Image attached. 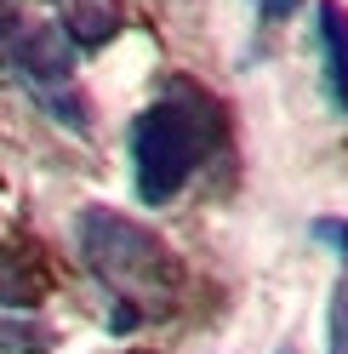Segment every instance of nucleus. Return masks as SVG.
Returning a JSON list of instances; mask_svg holds the SVG:
<instances>
[{
    "label": "nucleus",
    "mask_w": 348,
    "mask_h": 354,
    "mask_svg": "<svg viewBox=\"0 0 348 354\" xmlns=\"http://www.w3.org/2000/svg\"><path fill=\"white\" fill-rule=\"evenodd\" d=\"M314 234L325 240V246H337V252L348 257V217H320V223H314Z\"/></svg>",
    "instance_id": "nucleus-7"
},
{
    "label": "nucleus",
    "mask_w": 348,
    "mask_h": 354,
    "mask_svg": "<svg viewBox=\"0 0 348 354\" xmlns=\"http://www.w3.org/2000/svg\"><path fill=\"white\" fill-rule=\"evenodd\" d=\"M217 138V126L200 103H183V97H166L155 109H143L137 126H132V166H137V194L148 206H166L177 194L194 166L206 160V149Z\"/></svg>",
    "instance_id": "nucleus-1"
},
{
    "label": "nucleus",
    "mask_w": 348,
    "mask_h": 354,
    "mask_svg": "<svg viewBox=\"0 0 348 354\" xmlns=\"http://www.w3.org/2000/svg\"><path fill=\"white\" fill-rule=\"evenodd\" d=\"M331 354H348V274L331 292Z\"/></svg>",
    "instance_id": "nucleus-6"
},
{
    "label": "nucleus",
    "mask_w": 348,
    "mask_h": 354,
    "mask_svg": "<svg viewBox=\"0 0 348 354\" xmlns=\"http://www.w3.org/2000/svg\"><path fill=\"white\" fill-rule=\"evenodd\" d=\"M297 6V0H257V12H263V17H286Z\"/></svg>",
    "instance_id": "nucleus-8"
},
{
    "label": "nucleus",
    "mask_w": 348,
    "mask_h": 354,
    "mask_svg": "<svg viewBox=\"0 0 348 354\" xmlns=\"http://www.w3.org/2000/svg\"><path fill=\"white\" fill-rule=\"evenodd\" d=\"M0 63L12 69V80L23 86L35 103H46L63 126H86V103L75 92V46L69 35L35 17L0 12Z\"/></svg>",
    "instance_id": "nucleus-2"
},
{
    "label": "nucleus",
    "mask_w": 348,
    "mask_h": 354,
    "mask_svg": "<svg viewBox=\"0 0 348 354\" xmlns=\"http://www.w3.org/2000/svg\"><path fill=\"white\" fill-rule=\"evenodd\" d=\"M80 252L92 263V274L108 280L120 297L166 292V280H171V257L160 240L137 223H126L120 212H103V206H92L80 217Z\"/></svg>",
    "instance_id": "nucleus-3"
},
{
    "label": "nucleus",
    "mask_w": 348,
    "mask_h": 354,
    "mask_svg": "<svg viewBox=\"0 0 348 354\" xmlns=\"http://www.w3.org/2000/svg\"><path fill=\"white\" fill-rule=\"evenodd\" d=\"M63 24H69V35L80 46H103V40L115 35V6H108V0H69Z\"/></svg>",
    "instance_id": "nucleus-5"
},
{
    "label": "nucleus",
    "mask_w": 348,
    "mask_h": 354,
    "mask_svg": "<svg viewBox=\"0 0 348 354\" xmlns=\"http://www.w3.org/2000/svg\"><path fill=\"white\" fill-rule=\"evenodd\" d=\"M320 57H325V92L348 115V12L337 0H320Z\"/></svg>",
    "instance_id": "nucleus-4"
}]
</instances>
